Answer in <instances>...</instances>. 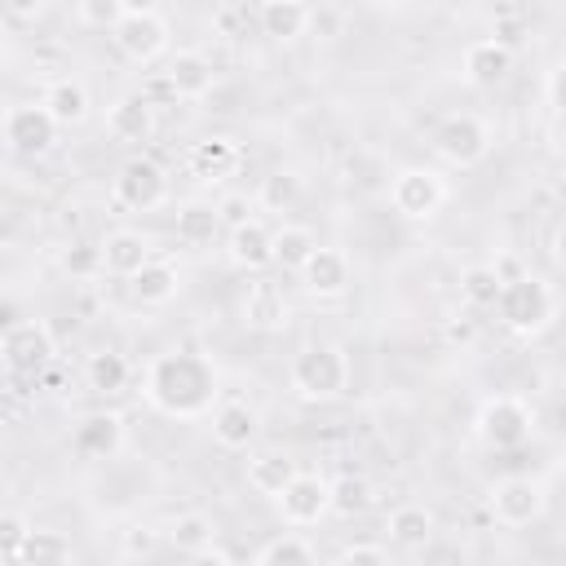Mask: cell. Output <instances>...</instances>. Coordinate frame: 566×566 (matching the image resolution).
<instances>
[{"label":"cell","mask_w":566,"mask_h":566,"mask_svg":"<svg viewBox=\"0 0 566 566\" xmlns=\"http://www.w3.org/2000/svg\"><path fill=\"white\" fill-rule=\"evenodd\" d=\"M111 199L124 212H155L168 203V172L150 155H128L111 177Z\"/></svg>","instance_id":"cell-6"},{"label":"cell","mask_w":566,"mask_h":566,"mask_svg":"<svg viewBox=\"0 0 566 566\" xmlns=\"http://www.w3.org/2000/svg\"><path fill=\"white\" fill-rule=\"evenodd\" d=\"M256 27L270 40H296V35H305L314 27V9L301 4V0H265L256 9Z\"/></svg>","instance_id":"cell-25"},{"label":"cell","mask_w":566,"mask_h":566,"mask_svg":"<svg viewBox=\"0 0 566 566\" xmlns=\"http://www.w3.org/2000/svg\"><path fill=\"white\" fill-rule=\"evenodd\" d=\"M548 93H553V102L566 111V62L553 71V80H548Z\"/></svg>","instance_id":"cell-47"},{"label":"cell","mask_w":566,"mask_h":566,"mask_svg":"<svg viewBox=\"0 0 566 566\" xmlns=\"http://www.w3.org/2000/svg\"><path fill=\"white\" fill-rule=\"evenodd\" d=\"M429 146L451 168H478L491 155V128L478 115L455 111V115H442L438 119V128L429 133Z\"/></svg>","instance_id":"cell-5"},{"label":"cell","mask_w":566,"mask_h":566,"mask_svg":"<svg viewBox=\"0 0 566 566\" xmlns=\"http://www.w3.org/2000/svg\"><path fill=\"white\" fill-rule=\"evenodd\" d=\"M217 212H221V226H226V230H239V226L256 221V217H252V212H256V199H248V195H226V199L217 203Z\"/></svg>","instance_id":"cell-40"},{"label":"cell","mask_w":566,"mask_h":566,"mask_svg":"<svg viewBox=\"0 0 566 566\" xmlns=\"http://www.w3.org/2000/svg\"><path fill=\"white\" fill-rule=\"evenodd\" d=\"M221 212H217V203H203V199H190V203H177V212H172V234H177V243H186V248H212L217 239H221Z\"/></svg>","instance_id":"cell-22"},{"label":"cell","mask_w":566,"mask_h":566,"mask_svg":"<svg viewBox=\"0 0 566 566\" xmlns=\"http://www.w3.org/2000/svg\"><path fill=\"white\" fill-rule=\"evenodd\" d=\"M106 133L124 146H137V142H150L155 137V106L142 97V93H119L111 106H106Z\"/></svg>","instance_id":"cell-16"},{"label":"cell","mask_w":566,"mask_h":566,"mask_svg":"<svg viewBox=\"0 0 566 566\" xmlns=\"http://www.w3.org/2000/svg\"><path fill=\"white\" fill-rule=\"evenodd\" d=\"M226 256L230 265L248 270V274H261L274 265V230H265V221H248L239 230H226Z\"/></svg>","instance_id":"cell-18"},{"label":"cell","mask_w":566,"mask_h":566,"mask_svg":"<svg viewBox=\"0 0 566 566\" xmlns=\"http://www.w3.org/2000/svg\"><path fill=\"white\" fill-rule=\"evenodd\" d=\"M164 75L172 80V88H177V97H181V102H199V97H208V93H212V84H217L212 62H208L203 53H195V49H177V53L168 57Z\"/></svg>","instance_id":"cell-21"},{"label":"cell","mask_w":566,"mask_h":566,"mask_svg":"<svg viewBox=\"0 0 566 566\" xmlns=\"http://www.w3.org/2000/svg\"><path fill=\"white\" fill-rule=\"evenodd\" d=\"M239 323H243L248 332H283V327L292 323V301H287V292H283L274 279L256 274V279L243 287V296H239Z\"/></svg>","instance_id":"cell-12"},{"label":"cell","mask_w":566,"mask_h":566,"mask_svg":"<svg viewBox=\"0 0 566 566\" xmlns=\"http://www.w3.org/2000/svg\"><path fill=\"white\" fill-rule=\"evenodd\" d=\"M102 256H106V274H115V279H137L155 261L150 239L142 230H111L102 239Z\"/></svg>","instance_id":"cell-19"},{"label":"cell","mask_w":566,"mask_h":566,"mask_svg":"<svg viewBox=\"0 0 566 566\" xmlns=\"http://www.w3.org/2000/svg\"><path fill=\"white\" fill-rule=\"evenodd\" d=\"M62 270L71 279H97L106 274V256H102V243H88V239H75L62 248Z\"/></svg>","instance_id":"cell-36"},{"label":"cell","mask_w":566,"mask_h":566,"mask_svg":"<svg viewBox=\"0 0 566 566\" xmlns=\"http://www.w3.org/2000/svg\"><path fill=\"white\" fill-rule=\"evenodd\" d=\"M389 203L398 217L407 221H429L438 217V208L447 203V181L438 177V168H424V164H411V168H398L389 177Z\"/></svg>","instance_id":"cell-8"},{"label":"cell","mask_w":566,"mask_h":566,"mask_svg":"<svg viewBox=\"0 0 566 566\" xmlns=\"http://www.w3.org/2000/svg\"><path fill=\"white\" fill-rule=\"evenodd\" d=\"M164 539H168L181 557H195V553H203V548H217V526H212L208 513H177V517L168 522Z\"/></svg>","instance_id":"cell-31"},{"label":"cell","mask_w":566,"mask_h":566,"mask_svg":"<svg viewBox=\"0 0 566 566\" xmlns=\"http://www.w3.org/2000/svg\"><path fill=\"white\" fill-rule=\"evenodd\" d=\"M531 429H535V411H531L522 398H513V394H495V398H486V402L478 407V438H482L491 451H513V447H522V442L531 438Z\"/></svg>","instance_id":"cell-9"},{"label":"cell","mask_w":566,"mask_h":566,"mask_svg":"<svg viewBox=\"0 0 566 566\" xmlns=\"http://www.w3.org/2000/svg\"><path fill=\"white\" fill-rule=\"evenodd\" d=\"M186 566H234V562H230V553H221V548H203V553L186 557Z\"/></svg>","instance_id":"cell-45"},{"label":"cell","mask_w":566,"mask_h":566,"mask_svg":"<svg viewBox=\"0 0 566 566\" xmlns=\"http://www.w3.org/2000/svg\"><path fill=\"white\" fill-rule=\"evenodd\" d=\"M142 394L168 420H203V416H212L221 407L217 402L221 376H217V363L208 354H199V349H168V354L150 358Z\"/></svg>","instance_id":"cell-1"},{"label":"cell","mask_w":566,"mask_h":566,"mask_svg":"<svg viewBox=\"0 0 566 566\" xmlns=\"http://www.w3.org/2000/svg\"><path fill=\"white\" fill-rule=\"evenodd\" d=\"M168 35H172V27H168V18H164L159 9H150V4H128L124 22L115 27L111 40H115V49H119L128 62L150 66L155 57L168 53Z\"/></svg>","instance_id":"cell-7"},{"label":"cell","mask_w":566,"mask_h":566,"mask_svg":"<svg viewBox=\"0 0 566 566\" xmlns=\"http://www.w3.org/2000/svg\"><path fill=\"white\" fill-rule=\"evenodd\" d=\"M137 93H142V97H146L155 111H159V106H172V102H181V97H177V88H172V80H168L164 71H159V75H146V84H142Z\"/></svg>","instance_id":"cell-42"},{"label":"cell","mask_w":566,"mask_h":566,"mask_svg":"<svg viewBox=\"0 0 566 566\" xmlns=\"http://www.w3.org/2000/svg\"><path fill=\"white\" fill-rule=\"evenodd\" d=\"M128 292H133V301H142V305H168V301L181 292V274H177L172 261H150L137 279H128Z\"/></svg>","instance_id":"cell-29"},{"label":"cell","mask_w":566,"mask_h":566,"mask_svg":"<svg viewBox=\"0 0 566 566\" xmlns=\"http://www.w3.org/2000/svg\"><path fill=\"white\" fill-rule=\"evenodd\" d=\"M31 535H35V526L22 513H4L0 517V557H4V566H22V553H27Z\"/></svg>","instance_id":"cell-39"},{"label":"cell","mask_w":566,"mask_h":566,"mask_svg":"<svg viewBox=\"0 0 566 566\" xmlns=\"http://www.w3.org/2000/svg\"><path fill=\"white\" fill-rule=\"evenodd\" d=\"M460 71H464V80H469L473 88H495V84L509 80V71H513V49H509L504 40H495V35H482V40L464 44Z\"/></svg>","instance_id":"cell-14"},{"label":"cell","mask_w":566,"mask_h":566,"mask_svg":"<svg viewBox=\"0 0 566 566\" xmlns=\"http://www.w3.org/2000/svg\"><path fill=\"white\" fill-rule=\"evenodd\" d=\"M287 380H292V394L305 402H336L349 389V354L332 340H314L296 349Z\"/></svg>","instance_id":"cell-2"},{"label":"cell","mask_w":566,"mask_h":566,"mask_svg":"<svg viewBox=\"0 0 566 566\" xmlns=\"http://www.w3.org/2000/svg\"><path fill=\"white\" fill-rule=\"evenodd\" d=\"M84 380H88L93 394H119L128 385V358L115 354V349H97L84 363Z\"/></svg>","instance_id":"cell-32"},{"label":"cell","mask_w":566,"mask_h":566,"mask_svg":"<svg viewBox=\"0 0 566 566\" xmlns=\"http://www.w3.org/2000/svg\"><path fill=\"white\" fill-rule=\"evenodd\" d=\"M239 22H248V9H243V4H221V9L212 13V27H217L221 35H239Z\"/></svg>","instance_id":"cell-44"},{"label":"cell","mask_w":566,"mask_h":566,"mask_svg":"<svg viewBox=\"0 0 566 566\" xmlns=\"http://www.w3.org/2000/svg\"><path fill=\"white\" fill-rule=\"evenodd\" d=\"M500 292H504V279L491 265H469L460 274V296H464L469 310H495L500 305Z\"/></svg>","instance_id":"cell-34"},{"label":"cell","mask_w":566,"mask_h":566,"mask_svg":"<svg viewBox=\"0 0 566 566\" xmlns=\"http://www.w3.org/2000/svg\"><path fill=\"white\" fill-rule=\"evenodd\" d=\"M416 566H438V562H416Z\"/></svg>","instance_id":"cell-49"},{"label":"cell","mask_w":566,"mask_h":566,"mask_svg":"<svg viewBox=\"0 0 566 566\" xmlns=\"http://www.w3.org/2000/svg\"><path fill=\"white\" fill-rule=\"evenodd\" d=\"M296 478H301V469H296V460H292L287 451H256V455L248 460V486H252L256 495L279 500Z\"/></svg>","instance_id":"cell-24"},{"label":"cell","mask_w":566,"mask_h":566,"mask_svg":"<svg viewBox=\"0 0 566 566\" xmlns=\"http://www.w3.org/2000/svg\"><path fill=\"white\" fill-rule=\"evenodd\" d=\"M332 566H389V553L380 544H349Z\"/></svg>","instance_id":"cell-41"},{"label":"cell","mask_w":566,"mask_h":566,"mask_svg":"<svg viewBox=\"0 0 566 566\" xmlns=\"http://www.w3.org/2000/svg\"><path fill=\"white\" fill-rule=\"evenodd\" d=\"M548 256H553V261L566 270V221L553 230V239H548Z\"/></svg>","instance_id":"cell-46"},{"label":"cell","mask_w":566,"mask_h":566,"mask_svg":"<svg viewBox=\"0 0 566 566\" xmlns=\"http://www.w3.org/2000/svg\"><path fill=\"white\" fill-rule=\"evenodd\" d=\"M208 420H212V442L226 447V451H248L261 433V416L243 398H226Z\"/></svg>","instance_id":"cell-17"},{"label":"cell","mask_w":566,"mask_h":566,"mask_svg":"<svg viewBox=\"0 0 566 566\" xmlns=\"http://www.w3.org/2000/svg\"><path fill=\"white\" fill-rule=\"evenodd\" d=\"M0 358H4L9 376L40 380V371L53 367V358H57V340L44 318H13L0 332Z\"/></svg>","instance_id":"cell-4"},{"label":"cell","mask_w":566,"mask_h":566,"mask_svg":"<svg viewBox=\"0 0 566 566\" xmlns=\"http://www.w3.org/2000/svg\"><path fill=\"white\" fill-rule=\"evenodd\" d=\"M495 314H500V323H504L513 336H522V340L544 336V332L553 327V318H557V292H553V283H548L544 274H531V270H526L522 279L504 283Z\"/></svg>","instance_id":"cell-3"},{"label":"cell","mask_w":566,"mask_h":566,"mask_svg":"<svg viewBox=\"0 0 566 566\" xmlns=\"http://www.w3.org/2000/svg\"><path fill=\"white\" fill-rule=\"evenodd\" d=\"M279 513L292 531H305V526H318L327 513H332V482L318 478V473H301L279 500Z\"/></svg>","instance_id":"cell-13"},{"label":"cell","mask_w":566,"mask_h":566,"mask_svg":"<svg viewBox=\"0 0 566 566\" xmlns=\"http://www.w3.org/2000/svg\"><path fill=\"white\" fill-rule=\"evenodd\" d=\"M66 562H71V544L62 531H35L22 553V566H66Z\"/></svg>","instance_id":"cell-37"},{"label":"cell","mask_w":566,"mask_h":566,"mask_svg":"<svg viewBox=\"0 0 566 566\" xmlns=\"http://www.w3.org/2000/svg\"><path fill=\"white\" fill-rule=\"evenodd\" d=\"M155 544H159V531H155V526H142V522H137V526L124 531V553H128V557H150Z\"/></svg>","instance_id":"cell-43"},{"label":"cell","mask_w":566,"mask_h":566,"mask_svg":"<svg viewBox=\"0 0 566 566\" xmlns=\"http://www.w3.org/2000/svg\"><path fill=\"white\" fill-rule=\"evenodd\" d=\"M239 159H243L239 142H230V137H203V142L190 146L186 168H190V177H199V181H226V177L239 168Z\"/></svg>","instance_id":"cell-23"},{"label":"cell","mask_w":566,"mask_h":566,"mask_svg":"<svg viewBox=\"0 0 566 566\" xmlns=\"http://www.w3.org/2000/svg\"><path fill=\"white\" fill-rule=\"evenodd\" d=\"M376 504V486L363 473H340L332 482V513L336 517H363Z\"/></svg>","instance_id":"cell-33"},{"label":"cell","mask_w":566,"mask_h":566,"mask_svg":"<svg viewBox=\"0 0 566 566\" xmlns=\"http://www.w3.org/2000/svg\"><path fill=\"white\" fill-rule=\"evenodd\" d=\"M124 13H128L124 0H80V4H75V22H80V27H88V31H111V35H115V27L124 22Z\"/></svg>","instance_id":"cell-38"},{"label":"cell","mask_w":566,"mask_h":566,"mask_svg":"<svg viewBox=\"0 0 566 566\" xmlns=\"http://www.w3.org/2000/svg\"><path fill=\"white\" fill-rule=\"evenodd\" d=\"M318 248H323L318 234H314L310 226H301V221H283V226L274 230V265L292 270V274H301L305 261H310Z\"/></svg>","instance_id":"cell-28"},{"label":"cell","mask_w":566,"mask_h":566,"mask_svg":"<svg viewBox=\"0 0 566 566\" xmlns=\"http://www.w3.org/2000/svg\"><path fill=\"white\" fill-rule=\"evenodd\" d=\"M433 526L438 522H433V513L424 504H398L389 513V522H385V531H389V539L398 548H424L433 539Z\"/></svg>","instance_id":"cell-30"},{"label":"cell","mask_w":566,"mask_h":566,"mask_svg":"<svg viewBox=\"0 0 566 566\" xmlns=\"http://www.w3.org/2000/svg\"><path fill=\"white\" fill-rule=\"evenodd\" d=\"M486 504H491V517L500 526L522 531V526H531V522L544 517V486L535 478H526V473H509V478L491 482Z\"/></svg>","instance_id":"cell-10"},{"label":"cell","mask_w":566,"mask_h":566,"mask_svg":"<svg viewBox=\"0 0 566 566\" xmlns=\"http://www.w3.org/2000/svg\"><path fill=\"white\" fill-rule=\"evenodd\" d=\"M75 451L80 455H88V460H111V455H119L124 451V442H128V429H124V416L119 411H93V416H84L80 424H75Z\"/></svg>","instance_id":"cell-15"},{"label":"cell","mask_w":566,"mask_h":566,"mask_svg":"<svg viewBox=\"0 0 566 566\" xmlns=\"http://www.w3.org/2000/svg\"><path fill=\"white\" fill-rule=\"evenodd\" d=\"M301 195H305V177L296 172V168H274V172H265L261 177V186H256V208L261 212H292L296 203H301Z\"/></svg>","instance_id":"cell-27"},{"label":"cell","mask_w":566,"mask_h":566,"mask_svg":"<svg viewBox=\"0 0 566 566\" xmlns=\"http://www.w3.org/2000/svg\"><path fill=\"white\" fill-rule=\"evenodd\" d=\"M301 279V287L310 292V296H340L345 287H349V256L340 252V248H318L310 261H305V270L296 274Z\"/></svg>","instance_id":"cell-20"},{"label":"cell","mask_w":566,"mask_h":566,"mask_svg":"<svg viewBox=\"0 0 566 566\" xmlns=\"http://www.w3.org/2000/svg\"><path fill=\"white\" fill-rule=\"evenodd\" d=\"M256 566H318V557H314V548H310L305 535L283 531V535H274V539L256 553Z\"/></svg>","instance_id":"cell-35"},{"label":"cell","mask_w":566,"mask_h":566,"mask_svg":"<svg viewBox=\"0 0 566 566\" xmlns=\"http://www.w3.org/2000/svg\"><path fill=\"white\" fill-rule=\"evenodd\" d=\"M0 133L13 155H49L57 142V119L44 111V102H13L4 111Z\"/></svg>","instance_id":"cell-11"},{"label":"cell","mask_w":566,"mask_h":566,"mask_svg":"<svg viewBox=\"0 0 566 566\" xmlns=\"http://www.w3.org/2000/svg\"><path fill=\"white\" fill-rule=\"evenodd\" d=\"M40 102H44V111L57 119V128H75V124H84V115H88V88H84V80H75V75L53 80Z\"/></svg>","instance_id":"cell-26"},{"label":"cell","mask_w":566,"mask_h":566,"mask_svg":"<svg viewBox=\"0 0 566 566\" xmlns=\"http://www.w3.org/2000/svg\"><path fill=\"white\" fill-rule=\"evenodd\" d=\"M4 13H9V18H35V13H40V4H9Z\"/></svg>","instance_id":"cell-48"}]
</instances>
